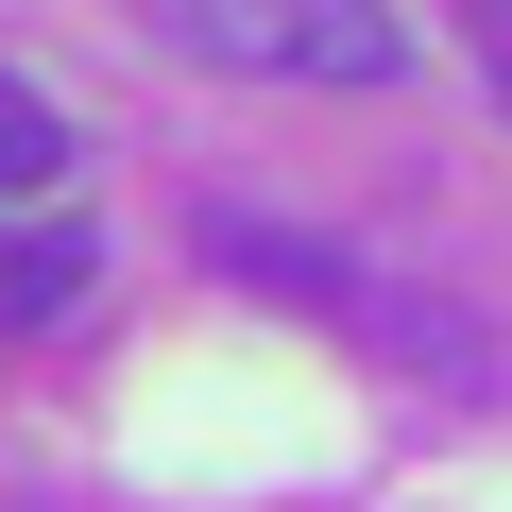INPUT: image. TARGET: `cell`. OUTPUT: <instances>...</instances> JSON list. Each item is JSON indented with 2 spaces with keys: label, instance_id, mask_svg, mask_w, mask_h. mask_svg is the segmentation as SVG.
Instances as JSON below:
<instances>
[{
  "label": "cell",
  "instance_id": "1",
  "mask_svg": "<svg viewBox=\"0 0 512 512\" xmlns=\"http://www.w3.org/2000/svg\"><path fill=\"white\" fill-rule=\"evenodd\" d=\"M137 18L188 69H239V86H393L410 69L393 0H137Z\"/></svg>",
  "mask_w": 512,
  "mask_h": 512
},
{
  "label": "cell",
  "instance_id": "2",
  "mask_svg": "<svg viewBox=\"0 0 512 512\" xmlns=\"http://www.w3.org/2000/svg\"><path fill=\"white\" fill-rule=\"evenodd\" d=\"M86 274H103V239H86L69 205H35V222H0V342H35V325H69V308H86Z\"/></svg>",
  "mask_w": 512,
  "mask_h": 512
},
{
  "label": "cell",
  "instance_id": "3",
  "mask_svg": "<svg viewBox=\"0 0 512 512\" xmlns=\"http://www.w3.org/2000/svg\"><path fill=\"white\" fill-rule=\"evenodd\" d=\"M52 188H69V103L0 69V222H35Z\"/></svg>",
  "mask_w": 512,
  "mask_h": 512
},
{
  "label": "cell",
  "instance_id": "4",
  "mask_svg": "<svg viewBox=\"0 0 512 512\" xmlns=\"http://www.w3.org/2000/svg\"><path fill=\"white\" fill-rule=\"evenodd\" d=\"M478 35H495V103H512V0H478Z\"/></svg>",
  "mask_w": 512,
  "mask_h": 512
}]
</instances>
